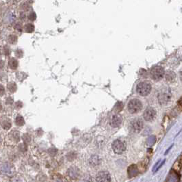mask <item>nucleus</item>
Segmentation results:
<instances>
[{"label": "nucleus", "instance_id": "2eb2a0df", "mask_svg": "<svg viewBox=\"0 0 182 182\" xmlns=\"http://www.w3.org/2000/svg\"><path fill=\"white\" fill-rule=\"evenodd\" d=\"M8 65L10 68H11L12 69H17V67H18V62H17V60H15L14 58H11L9 60Z\"/></svg>", "mask_w": 182, "mask_h": 182}, {"label": "nucleus", "instance_id": "4be33fe9", "mask_svg": "<svg viewBox=\"0 0 182 182\" xmlns=\"http://www.w3.org/2000/svg\"><path fill=\"white\" fill-rule=\"evenodd\" d=\"M82 182H93V181H92V179H91L90 177L87 176L82 179Z\"/></svg>", "mask_w": 182, "mask_h": 182}, {"label": "nucleus", "instance_id": "ddd939ff", "mask_svg": "<svg viewBox=\"0 0 182 182\" xmlns=\"http://www.w3.org/2000/svg\"><path fill=\"white\" fill-rule=\"evenodd\" d=\"M101 162V160L97 155H93L90 159V163L93 166H97Z\"/></svg>", "mask_w": 182, "mask_h": 182}, {"label": "nucleus", "instance_id": "6ab92c4d", "mask_svg": "<svg viewBox=\"0 0 182 182\" xmlns=\"http://www.w3.org/2000/svg\"><path fill=\"white\" fill-rule=\"evenodd\" d=\"M123 103L122 102H118V103H117V104L115 105V108H114V109H115V112H119L123 110Z\"/></svg>", "mask_w": 182, "mask_h": 182}, {"label": "nucleus", "instance_id": "f3484780", "mask_svg": "<svg viewBox=\"0 0 182 182\" xmlns=\"http://www.w3.org/2000/svg\"><path fill=\"white\" fill-rule=\"evenodd\" d=\"M15 123H16V125L18 126L24 125L25 123L24 118H23L21 116H18V117L16 118V120H15Z\"/></svg>", "mask_w": 182, "mask_h": 182}, {"label": "nucleus", "instance_id": "f257e3e1", "mask_svg": "<svg viewBox=\"0 0 182 182\" xmlns=\"http://www.w3.org/2000/svg\"><path fill=\"white\" fill-rule=\"evenodd\" d=\"M136 90L139 95L141 96H146L149 94L151 90V86L149 82H140L136 86Z\"/></svg>", "mask_w": 182, "mask_h": 182}, {"label": "nucleus", "instance_id": "393cba45", "mask_svg": "<svg viewBox=\"0 0 182 182\" xmlns=\"http://www.w3.org/2000/svg\"><path fill=\"white\" fill-rule=\"evenodd\" d=\"M179 105H180L181 106V107H182V98H181V99L179 100Z\"/></svg>", "mask_w": 182, "mask_h": 182}, {"label": "nucleus", "instance_id": "9b49d317", "mask_svg": "<svg viewBox=\"0 0 182 182\" xmlns=\"http://www.w3.org/2000/svg\"><path fill=\"white\" fill-rule=\"evenodd\" d=\"M131 127L134 132H140L143 127V123L140 119H135L131 123Z\"/></svg>", "mask_w": 182, "mask_h": 182}, {"label": "nucleus", "instance_id": "a211bd4d", "mask_svg": "<svg viewBox=\"0 0 182 182\" xmlns=\"http://www.w3.org/2000/svg\"><path fill=\"white\" fill-rule=\"evenodd\" d=\"M50 182H64V181H63L61 177H60V175H54V176H52Z\"/></svg>", "mask_w": 182, "mask_h": 182}, {"label": "nucleus", "instance_id": "f8f14e48", "mask_svg": "<svg viewBox=\"0 0 182 182\" xmlns=\"http://www.w3.org/2000/svg\"><path fill=\"white\" fill-rule=\"evenodd\" d=\"M138 172H139L138 168L136 164H131V166H130L128 167L127 173H128V175L130 176V177H136V175H138Z\"/></svg>", "mask_w": 182, "mask_h": 182}, {"label": "nucleus", "instance_id": "dca6fc26", "mask_svg": "<svg viewBox=\"0 0 182 182\" xmlns=\"http://www.w3.org/2000/svg\"><path fill=\"white\" fill-rule=\"evenodd\" d=\"M2 127H3L4 130H8V129L11 127V122H10V121L8 120H4L2 121Z\"/></svg>", "mask_w": 182, "mask_h": 182}, {"label": "nucleus", "instance_id": "39448f33", "mask_svg": "<svg viewBox=\"0 0 182 182\" xmlns=\"http://www.w3.org/2000/svg\"><path fill=\"white\" fill-rule=\"evenodd\" d=\"M67 177L68 179L71 181H75L79 178L80 171L76 167H71L68 170L67 173Z\"/></svg>", "mask_w": 182, "mask_h": 182}, {"label": "nucleus", "instance_id": "6e6552de", "mask_svg": "<svg viewBox=\"0 0 182 182\" xmlns=\"http://www.w3.org/2000/svg\"><path fill=\"white\" fill-rule=\"evenodd\" d=\"M180 181V175L176 171L172 169L169 172L166 182H179Z\"/></svg>", "mask_w": 182, "mask_h": 182}, {"label": "nucleus", "instance_id": "a878e982", "mask_svg": "<svg viewBox=\"0 0 182 182\" xmlns=\"http://www.w3.org/2000/svg\"><path fill=\"white\" fill-rule=\"evenodd\" d=\"M180 77H181V80L182 81V70L181 71V72H180Z\"/></svg>", "mask_w": 182, "mask_h": 182}, {"label": "nucleus", "instance_id": "20e7f679", "mask_svg": "<svg viewBox=\"0 0 182 182\" xmlns=\"http://www.w3.org/2000/svg\"><path fill=\"white\" fill-rule=\"evenodd\" d=\"M171 99V92L168 88L162 91L158 95L159 103H160L161 105L167 104V103L170 102Z\"/></svg>", "mask_w": 182, "mask_h": 182}, {"label": "nucleus", "instance_id": "bb28decb", "mask_svg": "<svg viewBox=\"0 0 182 182\" xmlns=\"http://www.w3.org/2000/svg\"><path fill=\"white\" fill-rule=\"evenodd\" d=\"M16 182H18V181H16Z\"/></svg>", "mask_w": 182, "mask_h": 182}, {"label": "nucleus", "instance_id": "412c9836", "mask_svg": "<svg viewBox=\"0 0 182 182\" xmlns=\"http://www.w3.org/2000/svg\"><path fill=\"white\" fill-rule=\"evenodd\" d=\"M155 140H156V139H155V136H150L149 138H148V140H147V144H148V145H149V146L153 145V144L155 143Z\"/></svg>", "mask_w": 182, "mask_h": 182}, {"label": "nucleus", "instance_id": "423d86ee", "mask_svg": "<svg viewBox=\"0 0 182 182\" xmlns=\"http://www.w3.org/2000/svg\"><path fill=\"white\" fill-rule=\"evenodd\" d=\"M112 146L114 152L117 154H121L125 150V145L120 140H116L114 141Z\"/></svg>", "mask_w": 182, "mask_h": 182}, {"label": "nucleus", "instance_id": "aec40b11", "mask_svg": "<svg viewBox=\"0 0 182 182\" xmlns=\"http://www.w3.org/2000/svg\"><path fill=\"white\" fill-rule=\"evenodd\" d=\"M34 30V25H32V24H28L26 26V31L28 33H31Z\"/></svg>", "mask_w": 182, "mask_h": 182}, {"label": "nucleus", "instance_id": "1a4fd4ad", "mask_svg": "<svg viewBox=\"0 0 182 182\" xmlns=\"http://www.w3.org/2000/svg\"><path fill=\"white\" fill-rule=\"evenodd\" d=\"M156 116V111L152 108H149L144 112V118L146 121H151L155 118Z\"/></svg>", "mask_w": 182, "mask_h": 182}, {"label": "nucleus", "instance_id": "9d476101", "mask_svg": "<svg viewBox=\"0 0 182 182\" xmlns=\"http://www.w3.org/2000/svg\"><path fill=\"white\" fill-rule=\"evenodd\" d=\"M123 118L119 115H115L112 116L110 120V125L112 127H118L122 124Z\"/></svg>", "mask_w": 182, "mask_h": 182}, {"label": "nucleus", "instance_id": "4468645a", "mask_svg": "<svg viewBox=\"0 0 182 182\" xmlns=\"http://www.w3.org/2000/svg\"><path fill=\"white\" fill-rule=\"evenodd\" d=\"M176 77V75L175 74V73H173V71H168L166 75V80L168 81V82H173L175 80Z\"/></svg>", "mask_w": 182, "mask_h": 182}, {"label": "nucleus", "instance_id": "0eeeda50", "mask_svg": "<svg viewBox=\"0 0 182 182\" xmlns=\"http://www.w3.org/2000/svg\"><path fill=\"white\" fill-rule=\"evenodd\" d=\"M96 182H111V177L107 171L99 172L95 177Z\"/></svg>", "mask_w": 182, "mask_h": 182}, {"label": "nucleus", "instance_id": "7ed1b4c3", "mask_svg": "<svg viewBox=\"0 0 182 182\" xmlns=\"http://www.w3.org/2000/svg\"><path fill=\"white\" fill-rule=\"evenodd\" d=\"M150 74L153 80L156 81L160 80L164 76V70L162 67L156 66L151 69Z\"/></svg>", "mask_w": 182, "mask_h": 182}, {"label": "nucleus", "instance_id": "b1692460", "mask_svg": "<svg viewBox=\"0 0 182 182\" xmlns=\"http://www.w3.org/2000/svg\"><path fill=\"white\" fill-rule=\"evenodd\" d=\"M160 161H158V162H157V163L155 164V166H154V167H153V171H154V170H155V168H156V166L158 165V164H159V163H160Z\"/></svg>", "mask_w": 182, "mask_h": 182}, {"label": "nucleus", "instance_id": "f03ea898", "mask_svg": "<svg viewBox=\"0 0 182 182\" xmlns=\"http://www.w3.org/2000/svg\"><path fill=\"white\" fill-rule=\"evenodd\" d=\"M143 108L142 103L140 100L134 99L131 100L128 103V110L129 112L131 114H135L140 112Z\"/></svg>", "mask_w": 182, "mask_h": 182}, {"label": "nucleus", "instance_id": "5701e85b", "mask_svg": "<svg viewBox=\"0 0 182 182\" xmlns=\"http://www.w3.org/2000/svg\"><path fill=\"white\" fill-rule=\"evenodd\" d=\"M164 162H165V160H164V161L162 162V163H161V164H160V166H158V168H157L155 169V172H157V171H158L159 170V169H160V168L162 167V165H163V164H164Z\"/></svg>", "mask_w": 182, "mask_h": 182}]
</instances>
